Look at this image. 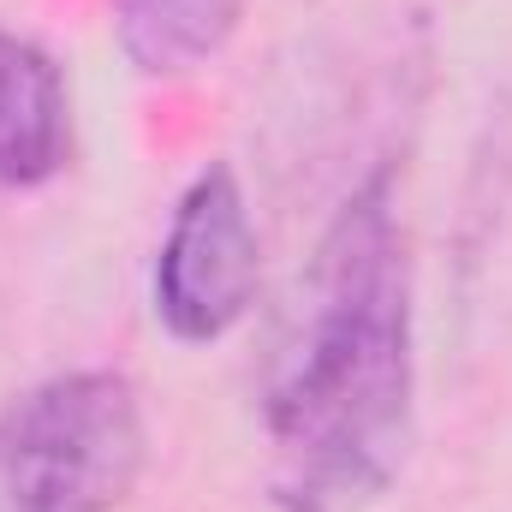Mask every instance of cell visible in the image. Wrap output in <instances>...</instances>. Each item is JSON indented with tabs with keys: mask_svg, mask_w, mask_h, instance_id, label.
Segmentation results:
<instances>
[{
	"mask_svg": "<svg viewBox=\"0 0 512 512\" xmlns=\"http://www.w3.org/2000/svg\"><path fill=\"white\" fill-rule=\"evenodd\" d=\"M417 352L411 256L393 179H364L310 256L292 340L274 358L262 435L268 489L286 512H364L411 453Z\"/></svg>",
	"mask_w": 512,
	"mask_h": 512,
	"instance_id": "6da1fadb",
	"label": "cell"
},
{
	"mask_svg": "<svg viewBox=\"0 0 512 512\" xmlns=\"http://www.w3.org/2000/svg\"><path fill=\"white\" fill-rule=\"evenodd\" d=\"M143 447V405L126 376H54L0 417V512H114L143 471Z\"/></svg>",
	"mask_w": 512,
	"mask_h": 512,
	"instance_id": "7a4b0ae2",
	"label": "cell"
},
{
	"mask_svg": "<svg viewBox=\"0 0 512 512\" xmlns=\"http://www.w3.org/2000/svg\"><path fill=\"white\" fill-rule=\"evenodd\" d=\"M256 280H262V245L245 185L227 161H215L179 191L173 221L161 233L149 274L155 322L185 346L227 340L251 316Z\"/></svg>",
	"mask_w": 512,
	"mask_h": 512,
	"instance_id": "3957f363",
	"label": "cell"
},
{
	"mask_svg": "<svg viewBox=\"0 0 512 512\" xmlns=\"http://www.w3.org/2000/svg\"><path fill=\"white\" fill-rule=\"evenodd\" d=\"M72 149V102L54 54L0 30V191L48 185Z\"/></svg>",
	"mask_w": 512,
	"mask_h": 512,
	"instance_id": "277c9868",
	"label": "cell"
},
{
	"mask_svg": "<svg viewBox=\"0 0 512 512\" xmlns=\"http://www.w3.org/2000/svg\"><path fill=\"white\" fill-rule=\"evenodd\" d=\"M239 6L245 0H114V36L143 78H185L233 42Z\"/></svg>",
	"mask_w": 512,
	"mask_h": 512,
	"instance_id": "5b68a950",
	"label": "cell"
}]
</instances>
